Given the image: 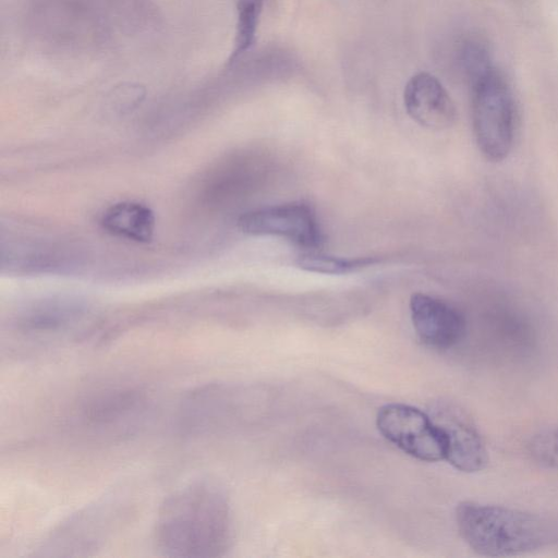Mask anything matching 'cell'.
Instances as JSON below:
<instances>
[{
	"label": "cell",
	"mask_w": 558,
	"mask_h": 558,
	"mask_svg": "<svg viewBox=\"0 0 558 558\" xmlns=\"http://www.w3.org/2000/svg\"><path fill=\"white\" fill-rule=\"evenodd\" d=\"M232 541V523L221 487L207 478L190 481L161 502L153 531L157 553L175 558H215Z\"/></svg>",
	"instance_id": "obj_1"
},
{
	"label": "cell",
	"mask_w": 558,
	"mask_h": 558,
	"mask_svg": "<svg viewBox=\"0 0 558 558\" xmlns=\"http://www.w3.org/2000/svg\"><path fill=\"white\" fill-rule=\"evenodd\" d=\"M138 0H29L34 34L54 48L84 50L108 41L117 27L137 26Z\"/></svg>",
	"instance_id": "obj_2"
},
{
	"label": "cell",
	"mask_w": 558,
	"mask_h": 558,
	"mask_svg": "<svg viewBox=\"0 0 558 558\" xmlns=\"http://www.w3.org/2000/svg\"><path fill=\"white\" fill-rule=\"evenodd\" d=\"M454 515L460 536L481 556H517L558 542V524L536 513L466 500Z\"/></svg>",
	"instance_id": "obj_3"
},
{
	"label": "cell",
	"mask_w": 558,
	"mask_h": 558,
	"mask_svg": "<svg viewBox=\"0 0 558 558\" xmlns=\"http://www.w3.org/2000/svg\"><path fill=\"white\" fill-rule=\"evenodd\" d=\"M149 392L133 384L99 387L73 402L65 416L71 433L90 440H118L137 434L153 414Z\"/></svg>",
	"instance_id": "obj_4"
},
{
	"label": "cell",
	"mask_w": 558,
	"mask_h": 558,
	"mask_svg": "<svg viewBox=\"0 0 558 558\" xmlns=\"http://www.w3.org/2000/svg\"><path fill=\"white\" fill-rule=\"evenodd\" d=\"M472 120L477 146L490 161L510 154L514 140L515 106L505 76L494 68L471 84Z\"/></svg>",
	"instance_id": "obj_5"
},
{
	"label": "cell",
	"mask_w": 558,
	"mask_h": 558,
	"mask_svg": "<svg viewBox=\"0 0 558 558\" xmlns=\"http://www.w3.org/2000/svg\"><path fill=\"white\" fill-rule=\"evenodd\" d=\"M126 514V506L106 497L86 506L57 526L40 546L43 556H84L98 549Z\"/></svg>",
	"instance_id": "obj_6"
},
{
	"label": "cell",
	"mask_w": 558,
	"mask_h": 558,
	"mask_svg": "<svg viewBox=\"0 0 558 558\" xmlns=\"http://www.w3.org/2000/svg\"><path fill=\"white\" fill-rule=\"evenodd\" d=\"M378 432L407 454L425 462L445 460L444 434L430 414L404 403H388L378 409Z\"/></svg>",
	"instance_id": "obj_7"
},
{
	"label": "cell",
	"mask_w": 558,
	"mask_h": 558,
	"mask_svg": "<svg viewBox=\"0 0 558 558\" xmlns=\"http://www.w3.org/2000/svg\"><path fill=\"white\" fill-rule=\"evenodd\" d=\"M238 227L250 235L281 236L306 248H317L324 241L313 209L300 202L245 211Z\"/></svg>",
	"instance_id": "obj_8"
},
{
	"label": "cell",
	"mask_w": 558,
	"mask_h": 558,
	"mask_svg": "<svg viewBox=\"0 0 558 558\" xmlns=\"http://www.w3.org/2000/svg\"><path fill=\"white\" fill-rule=\"evenodd\" d=\"M432 417L444 434L448 463L464 473L478 472L486 466L485 442L466 412L451 402H439L433 408Z\"/></svg>",
	"instance_id": "obj_9"
},
{
	"label": "cell",
	"mask_w": 558,
	"mask_h": 558,
	"mask_svg": "<svg viewBox=\"0 0 558 558\" xmlns=\"http://www.w3.org/2000/svg\"><path fill=\"white\" fill-rule=\"evenodd\" d=\"M409 306L415 333L425 345L446 350L462 340L465 319L453 305L417 292L411 295Z\"/></svg>",
	"instance_id": "obj_10"
},
{
	"label": "cell",
	"mask_w": 558,
	"mask_h": 558,
	"mask_svg": "<svg viewBox=\"0 0 558 558\" xmlns=\"http://www.w3.org/2000/svg\"><path fill=\"white\" fill-rule=\"evenodd\" d=\"M403 104L408 114L421 126L429 130L450 128L457 118V109L450 95L437 77L420 72L413 75L403 90Z\"/></svg>",
	"instance_id": "obj_11"
},
{
	"label": "cell",
	"mask_w": 558,
	"mask_h": 558,
	"mask_svg": "<svg viewBox=\"0 0 558 558\" xmlns=\"http://www.w3.org/2000/svg\"><path fill=\"white\" fill-rule=\"evenodd\" d=\"M83 315L81 305L66 301H49L22 312L14 322L15 331L24 340H49L65 332Z\"/></svg>",
	"instance_id": "obj_12"
},
{
	"label": "cell",
	"mask_w": 558,
	"mask_h": 558,
	"mask_svg": "<svg viewBox=\"0 0 558 558\" xmlns=\"http://www.w3.org/2000/svg\"><path fill=\"white\" fill-rule=\"evenodd\" d=\"M100 223L107 232L138 243L149 242L155 231L153 210L136 202L110 206L104 211Z\"/></svg>",
	"instance_id": "obj_13"
},
{
	"label": "cell",
	"mask_w": 558,
	"mask_h": 558,
	"mask_svg": "<svg viewBox=\"0 0 558 558\" xmlns=\"http://www.w3.org/2000/svg\"><path fill=\"white\" fill-rule=\"evenodd\" d=\"M265 0H236V22L233 47L227 60L232 68L253 46Z\"/></svg>",
	"instance_id": "obj_14"
},
{
	"label": "cell",
	"mask_w": 558,
	"mask_h": 558,
	"mask_svg": "<svg viewBox=\"0 0 558 558\" xmlns=\"http://www.w3.org/2000/svg\"><path fill=\"white\" fill-rule=\"evenodd\" d=\"M378 262L379 259L376 257L344 258L310 253L300 256L296 265L311 272L342 275L357 271Z\"/></svg>",
	"instance_id": "obj_15"
},
{
	"label": "cell",
	"mask_w": 558,
	"mask_h": 558,
	"mask_svg": "<svg viewBox=\"0 0 558 558\" xmlns=\"http://www.w3.org/2000/svg\"><path fill=\"white\" fill-rule=\"evenodd\" d=\"M486 41L477 37L462 41L459 49V62L470 84L481 78L495 66Z\"/></svg>",
	"instance_id": "obj_16"
},
{
	"label": "cell",
	"mask_w": 558,
	"mask_h": 558,
	"mask_svg": "<svg viewBox=\"0 0 558 558\" xmlns=\"http://www.w3.org/2000/svg\"><path fill=\"white\" fill-rule=\"evenodd\" d=\"M529 452L539 465L558 470V427L535 435L529 444Z\"/></svg>",
	"instance_id": "obj_17"
}]
</instances>
